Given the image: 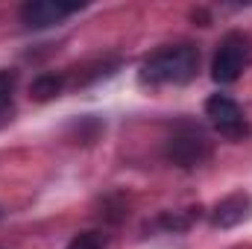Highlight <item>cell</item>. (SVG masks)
<instances>
[{"mask_svg":"<svg viewBox=\"0 0 252 249\" xmlns=\"http://www.w3.org/2000/svg\"><path fill=\"white\" fill-rule=\"evenodd\" d=\"M12 91H15V73L0 70V126L12 118Z\"/></svg>","mask_w":252,"mask_h":249,"instance_id":"52a82bcc","label":"cell"},{"mask_svg":"<svg viewBox=\"0 0 252 249\" xmlns=\"http://www.w3.org/2000/svg\"><path fill=\"white\" fill-rule=\"evenodd\" d=\"M252 217V199L247 193H232L226 199H220L211 211V223L220 226V229H229V226H238L244 220Z\"/></svg>","mask_w":252,"mask_h":249,"instance_id":"8992f818","label":"cell"},{"mask_svg":"<svg viewBox=\"0 0 252 249\" xmlns=\"http://www.w3.org/2000/svg\"><path fill=\"white\" fill-rule=\"evenodd\" d=\"M205 118L211 126L226 138V141H244L250 135V121L244 109L229 97V94H214L205 100Z\"/></svg>","mask_w":252,"mask_h":249,"instance_id":"3957f363","label":"cell"},{"mask_svg":"<svg viewBox=\"0 0 252 249\" xmlns=\"http://www.w3.org/2000/svg\"><path fill=\"white\" fill-rule=\"evenodd\" d=\"M199 70V50L193 44H170L141 64L144 85H185Z\"/></svg>","mask_w":252,"mask_h":249,"instance_id":"6da1fadb","label":"cell"},{"mask_svg":"<svg viewBox=\"0 0 252 249\" xmlns=\"http://www.w3.org/2000/svg\"><path fill=\"white\" fill-rule=\"evenodd\" d=\"M252 62V41L247 32H229L223 35V41L217 44L214 62H211V79L220 85H229L235 79H241V73Z\"/></svg>","mask_w":252,"mask_h":249,"instance_id":"7a4b0ae2","label":"cell"},{"mask_svg":"<svg viewBox=\"0 0 252 249\" xmlns=\"http://www.w3.org/2000/svg\"><path fill=\"white\" fill-rule=\"evenodd\" d=\"M59 91H62V76H56V73H44L32 82V97L35 100H50Z\"/></svg>","mask_w":252,"mask_h":249,"instance_id":"ba28073f","label":"cell"},{"mask_svg":"<svg viewBox=\"0 0 252 249\" xmlns=\"http://www.w3.org/2000/svg\"><path fill=\"white\" fill-rule=\"evenodd\" d=\"M82 3H56V0H30L21 6V21L27 30H47L62 24L67 15L79 12Z\"/></svg>","mask_w":252,"mask_h":249,"instance_id":"277c9868","label":"cell"},{"mask_svg":"<svg viewBox=\"0 0 252 249\" xmlns=\"http://www.w3.org/2000/svg\"><path fill=\"white\" fill-rule=\"evenodd\" d=\"M67 249H106V235L103 232H82L67 244Z\"/></svg>","mask_w":252,"mask_h":249,"instance_id":"9c48e42d","label":"cell"},{"mask_svg":"<svg viewBox=\"0 0 252 249\" xmlns=\"http://www.w3.org/2000/svg\"><path fill=\"white\" fill-rule=\"evenodd\" d=\"M211 156V147L205 141L202 132L196 129H185V132H176L170 141H167V158L179 167H196L202 164L205 158Z\"/></svg>","mask_w":252,"mask_h":249,"instance_id":"5b68a950","label":"cell"}]
</instances>
